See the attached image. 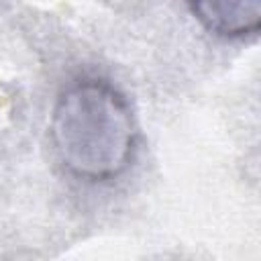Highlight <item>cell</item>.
<instances>
[{
    "instance_id": "6da1fadb",
    "label": "cell",
    "mask_w": 261,
    "mask_h": 261,
    "mask_svg": "<svg viewBox=\"0 0 261 261\" xmlns=\"http://www.w3.org/2000/svg\"><path fill=\"white\" fill-rule=\"evenodd\" d=\"M51 137L63 167L86 181L122 175L135 155L137 122L126 96L104 77H77L53 106Z\"/></svg>"
},
{
    "instance_id": "7a4b0ae2",
    "label": "cell",
    "mask_w": 261,
    "mask_h": 261,
    "mask_svg": "<svg viewBox=\"0 0 261 261\" xmlns=\"http://www.w3.org/2000/svg\"><path fill=\"white\" fill-rule=\"evenodd\" d=\"M188 8L210 35L222 39L253 37L261 29L259 2H190Z\"/></svg>"
}]
</instances>
